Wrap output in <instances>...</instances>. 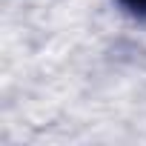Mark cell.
Masks as SVG:
<instances>
[{
  "label": "cell",
  "mask_w": 146,
  "mask_h": 146,
  "mask_svg": "<svg viewBox=\"0 0 146 146\" xmlns=\"http://www.w3.org/2000/svg\"><path fill=\"white\" fill-rule=\"evenodd\" d=\"M132 3H146V0H132Z\"/></svg>",
  "instance_id": "1"
}]
</instances>
